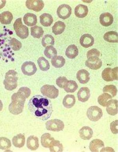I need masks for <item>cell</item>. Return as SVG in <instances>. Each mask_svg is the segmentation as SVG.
I'll list each match as a JSON object with an SVG mask.
<instances>
[{"mask_svg":"<svg viewBox=\"0 0 118 152\" xmlns=\"http://www.w3.org/2000/svg\"><path fill=\"white\" fill-rule=\"evenodd\" d=\"M51 63L52 66L56 68H61L66 64V60L62 56H56L52 59Z\"/></svg>","mask_w":118,"mask_h":152,"instance_id":"30","label":"cell"},{"mask_svg":"<svg viewBox=\"0 0 118 152\" xmlns=\"http://www.w3.org/2000/svg\"><path fill=\"white\" fill-rule=\"evenodd\" d=\"M78 88V85L76 82L74 80H68L66 83L64 89L67 93H74Z\"/></svg>","mask_w":118,"mask_h":152,"instance_id":"32","label":"cell"},{"mask_svg":"<svg viewBox=\"0 0 118 152\" xmlns=\"http://www.w3.org/2000/svg\"><path fill=\"white\" fill-rule=\"evenodd\" d=\"M36 66L34 62L26 61L21 66V71L25 75L31 76L35 74L37 72Z\"/></svg>","mask_w":118,"mask_h":152,"instance_id":"8","label":"cell"},{"mask_svg":"<svg viewBox=\"0 0 118 152\" xmlns=\"http://www.w3.org/2000/svg\"><path fill=\"white\" fill-rule=\"evenodd\" d=\"M88 8L87 6L79 4L74 9V13L77 17L83 18L85 17L88 13Z\"/></svg>","mask_w":118,"mask_h":152,"instance_id":"16","label":"cell"},{"mask_svg":"<svg viewBox=\"0 0 118 152\" xmlns=\"http://www.w3.org/2000/svg\"><path fill=\"white\" fill-rule=\"evenodd\" d=\"M18 91L22 94L26 99L29 97L31 94V90L29 88L25 87L20 88Z\"/></svg>","mask_w":118,"mask_h":152,"instance_id":"43","label":"cell"},{"mask_svg":"<svg viewBox=\"0 0 118 152\" xmlns=\"http://www.w3.org/2000/svg\"><path fill=\"white\" fill-rule=\"evenodd\" d=\"M26 146L31 151H36L39 147V139L34 136H31L27 140Z\"/></svg>","mask_w":118,"mask_h":152,"instance_id":"17","label":"cell"},{"mask_svg":"<svg viewBox=\"0 0 118 152\" xmlns=\"http://www.w3.org/2000/svg\"><path fill=\"white\" fill-rule=\"evenodd\" d=\"M72 13V8L68 5L63 4L59 6L57 10V14L58 17L63 19H67L69 18Z\"/></svg>","mask_w":118,"mask_h":152,"instance_id":"10","label":"cell"},{"mask_svg":"<svg viewBox=\"0 0 118 152\" xmlns=\"http://www.w3.org/2000/svg\"><path fill=\"white\" fill-rule=\"evenodd\" d=\"M103 91L104 93H109L112 95V97H115L117 94V89L114 85H106L103 88Z\"/></svg>","mask_w":118,"mask_h":152,"instance_id":"40","label":"cell"},{"mask_svg":"<svg viewBox=\"0 0 118 152\" xmlns=\"http://www.w3.org/2000/svg\"><path fill=\"white\" fill-rule=\"evenodd\" d=\"M103 38L105 40L109 43H118L117 32L115 31H109L105 34Z\"/></svg>","mask_w":118,"mask_h":152,"instance_id":"29","label":"cell"},{"mask_svg":"<svg viewBox=\"0 0 118 152\" xmlns=\"http://www.w3.org/2000/svg\"><path fill=\"white\" fill-rule=\"evenodd\" d=\"M78 99L79 101L85 102L88 100L90 96V91L87 87L81 88L77 93Z\"/></svg>","mask_w":118,"mask_h":152,"instance_id":"15","label":"cell"},{"mask_svg":"<svg viewBox=\"0 0 118 152\" xmlns=\"http://www.w3.org/2000/svg\"><path fill=\"white\" fill-rule=\"evenodd\" d=\"M28 109L35 118L46 121L52 114V103L49 99L41 95H36L29 101Z\"/></svg>","mask_w":118,"mask_h":152,"instance_id":"1","label":"cell"},{"mask_svg":"<svg viewBox=\"0 0 118 152\" xmlns=\"http://www.w3.org/2000/svg\"><path fill=\"white\" fill-rule=\"evenodd\" d=\"M68 81V80L66 77H60L56 79V84L59 87L64 88Z\"/></svg>","mask_w":118,"mask_h":152,"instance_id":"42","label":"cell"},{"mask_svg":"<svg viewBox=\"0 0 118 152\" xmlns=\"http://www.w3.org/2000/svg\"><path fill=\"white\" fill-rule=\"evenodd\" d=\"M26 99V97L18 91L14 94L12 95V102L8 108L9 112L15 115L22 113Z\"/></svg>","mask_w":118,"mask_h":152,"instance_id":"2","label":"cell"},{"mask_svg":"<svg viewBox=\"0 0 118 152\" xmlns=\"http://www.w3.org/2000/svg\"><path fill=\"white\" fill-rule=\"evenodd\" d=\"M102 78L106 82L113 81L114 80V76L112 69L108 67L105 69L102 73Z\"/></svg>","mask_w":118,"mask_h":152,"instance_id":"31","label":"cell"},{"mask_svg":"<svg viewBox=\"0 0 118 152\" xmlns=\"http://www.w3.org/2000/svg\"><path fill=\"white\" fill-rule=\"evenodd\" d=\"M6 1H0V9H2L5 6Z\"/></svg>","mask_w":118,"mask_h":152,"instance_id":"47","label":"cell"},{"mask_svg":"<svg viewBox=\"0 0 118 152\" xmlns=\"http://www.w3.org/2000/svg\"><path fill=\"white\" fill-rule=\"evenodd\" d=\"M2 108H3V104H2V101L0 100V112L2 110Z\"/></svg>","mask_w":118,"mask_h":152,"instance_id":"48","label":"cell"},{"mask_svg":"<svg viewBox=\"0 0 118 152\" xmlns=\"http://www.w3.org/2000/svg\"><path fill=\"white\" fill-rule=\"evenodd\" d=\"M100 55V52L98 50L96 49H93L91 50H89L87 52V58L91 57L92 56H96L97 57H99Z\"/></svg>","mask_w":118,"mask_h":152,"instance_id":"45","label":"cell"},{"mask_svg":"<svg viewBox=\"0 0 118 152\" xmlns=\"http://www.w3.org/2000/svg\"><path fill=\"white\" fill-rule=\"evenodd\" d=\"M112 97L108 93H104L100 95L98 98V102L101 105L102 107H106L107 104L109 100H111Z\"/></svg>","mask_w":118,"mask_h":152,"instance_id":"33","label":"cell"},{"mask_svg":"<svg viewBox=\"0 0 118 152\" xmlns=\"http://www.w3.org/2000/svg\"><path fill=\"white\" fill-rule=\"evenodd\" d=\"M18 79L17 73L14 70H10L5 75L3 84L5 88L9 91H12L17 86Z\"/></svg>","mask_w":118,"mask_h":152,"instance_id":"3","label":"cell"},{"mask_svg":"<svg viewBox=\"0 0 118 152\" xmlns=\"http://www.w3.org/2000/svg\"><path fill=\"white\" fill-rule=\"evenodd\" d=\"M40 22L43 26L45 27L50 26L53 22V18L50 14L44 13L39 17Z\"/></svg>","mask_w":118,"mask_h":152,"instance_id":"22","label":"cell"},{"mask_svg":"<svg viewBox=\"0 0 118 152\" xmlns=\"http://www.w3.org/2000/svg\"><path fill=\"white\" fill-rule=\"evenodd\" d=\"M38 63L40 69L43 72H46L50 68L49 61L44 57L39 58L38 60Z\"/></svg>","mask_w":118,"mask_h":152,"instance_id":"35","label":"cell"},{"mask_svg":"<svg viewBox=\"0 0 118 152\" xmlns=\"http://www.w3.org/2000/svg\"><path fill=\"white\" fill-rule=\"evenodd\" d=\"M14 28L17 35L22 39H25L28 37V29L23 25L21 18L16 19L14 24Z\"/></svg>","mask_w":118,"mask_h":152,"instance_id":"4","label":"cell"},{"mask_svg":"<svg viewBox=\"0 0 118 152\" xmlns=\"http://www.w3.org/2000/svg\"><path fill=\"white\" fill-rule=\"evenodd\" d=\"M26 6L28 9L36 12L42 10L44 7V3L42 1H27L26 2Z\"/></svg>","mask_w":118,"mask_h":152,"instance_id":"11","label":"cell"},{"mask_svg":"<svg viewBox=\"0 0 118 152\" xmlns=\"http://www.w3.org/2000/svg\"><path fill=\"white\" fill-rule=\"evenodd\" d=\"M11 142L10 140L5 137H0V149L6 150L11 147Z\"/></svg>","mask_w":118,"mask_h":152,"instance_id":"39","label":"cell"},{"mask_svg":"<svg viewBox=\"0 0 118 152\" xmlns=\"http://www.w3.org/2000/svg\"><path fill=\"white\" fill-rule=\"evenodd\" d=\"M79 55V49L75 45H71L68 46L66 51V56L68 58H75Z\"/></svg>","mask_w":118,"mask_h":152,"instance_id":"21","label":"cell"},{"mask_svg":"<svg viewBox=\"0 0 118 152\" xmlns=\"http://www.w3.org/2000/svg\"><path fill=\"white\" fill-rule=\"evenodd\" d=\"M94 38L91 34H88L83 35L79 40L81 45L85 48L92 46L94 43Z\"/></svg>","mask_w":118,"mask_h":152,"instance_id":"12","label":"cell"},{"mask_svg":"<svg viewBox=\"0 0 118 152\" xmlns=\"http://www.w3.org/2000/svg\"><path fill=\"white\" fill-rule=\"evenodd\" d=\"M76 98L74 95H67L64 98L63 104L65 108H71L75 104Z\"/></svg>","mask_w":118,"mask_h":152,"instance_id":"24","label":"cell"},{"mask_svg":"<svg viewBox=\"0 0 118 152\" xmlns=\"http://www.w3.org/2000/svg\"><path fill=\"white\" fill-rule=\"evenodd\" d=\"M13 19L12 14L9 11L3 12L0 15V22L4 25L10 24Z\"/></svg>","mask_w":118,"mask_h":152,"instance_id":"28","label":"cell"},{"mask_svg":"<svg viewBox=\"0 0 118 152\" xmlns=\"http://www.w3.org/2000/svg\"><path fill=\"white\" fill-rule=\"evenodd\" d=\"M88 118L91 121H98L103 116L102 110L97 106H92L88 109L87 112Z\"/></svg>","mask_w":118,"mask_h":152,"instance_id":"6","label":"cell"},{"mask_svg":"<svg viewBox=\"0 0 118 152\" xmlns=\"http://www.w3.org/2000/svg\"><path fill=\"white\" fill-rule=\"evenodd\" d=\"M44 53L45 56L49 59L52 58L57 55V50L51 45L47 46L44 49Z\"/></svg>","mask_w":118,"mask_h":152,"instance_id":"37","label":"cell"},{"mask_svg":"<svg viewBox=\"0 0 118 152\" xmlns=\"http://www.w3.org/2000/svg\"><path fill=\"white\" fill-rule=\"evenodd\" d=\"M40 91L44 96L51 99H56L59 95V90L54 85L46 84L43 86L41 88Z\"/></svg>","mask_w":118,"mask_h":152,"instance_id":"5","label":"cell"},{"mask_svg":"<svg viewBox=\"0 0 118 152\" xmlns=\"http://www.w3.org/2000/svg\"><path fill=\"white\" fill-rule=\"evenodd\" d=\"M55 140L53 137H51L50 134L46 133L42 135L41 137V143L42 146L45 148H49L50 143Z\"/></svg>","mask_w":118,"mask_h":152,"instance_id":"27","label":"cell"},{"mask_svg":"<svg viewBox=\"0 0 118 152\" xmlns=\"http://www.w3.org/2000/svg\"><path fill=\"white\" fill-rule=\"evenodd\" d=\"M104 146L103 141L99 139L93 140L90 144V150L92 152H99L100 149Z\"/></svg>","mask_w":118,"mask_h":152,"instance_id":"23","label":"cell"},{"mask_svg":"<svg viewBox=\"0 0 118 152\" xmlns=\"http://www.w3.org/2000/svg\"><path fill=\"white\" fill-rule=\"evenodd\" d=\"M46 128L48 131L60 132L64 128V124L62 121L58 119H51L46 123Z\"/></svg>","mask_w":118,"mask_h":152,"instance_id":"7","label":"cell"},{"mask_svg":"<svg viewBox=\"0 0 118 152\" xmlns=\"http://www.w3.org/2000/svg\"><path fill=\"white\" fill-rule=\"evenodd\" d=\"M114 20L113 15L109 13H103L100 16V23L104 26H110L113 23Z\"/></svg>","mask_w":118,"mask_h":152,"instance_id":"13","label":"cell"},{"mask_svg":"<svg viewBox=\"0 0 118 152\" xmlns=\"http://www.w3.org/2000/svg\"><path fill=\"white\" fill-rule=\"evenodd\" d=\"M90 74L86 70L82 69L78 71L76 74L78 81L82 84L87 83L90 80Z\"/></svg>","mask_w":118,"mask_h":152,"instance_id":"18","label":"cell"},{"mask_svg":"<svg viewBox=\"0 0 118 152\" xmlns=\"http://www.w3.org/2000/svg\"><path fill=\"white\" fill-rule=\"evenodd\" d=\"M13 144L16 148H21L25 145V136L22 134H20L14 136L12 139Z\"/></svg>","mask_w":118,"mask_h":152,"instance_id":"26","label":"cell"},{"mask_svg":"<svg viewBox=\"0 0 118 152\" xmlns=\"http://www.w3.org/2000/svg\"><path fill=\"white\" fill-rule=\"evenodd\" d=\"M9 45L14 51H18L20 50L22 45L21 42L15 38H12L9 42Z\"/></svg>","mask_w":118,"mask_h":152,"instance_id":"41","label":"cell"},{"mask_svg":"<svg viewBox=\"0 0 118 152\" xmlns=\"http://www.w3.org/2000/svg\"><path fill=\"white\" fill-rule=\"evenodd\" d=\"M55 38L50 34L45 35L42 40V45L44 47L48 46L49 45H55Z\"/></svg>","mask_w":118,"mask_h":152,"instance_id":"38","label":"cell"},{"mask_svg":"<svg viewBox=\"0 0 118 152\" xmlns=\"http://www.w3.org/2000/svg\"><path fill=\"white\" fill-rule=\"evenodd\" d=\"M50 151L51 152H62L63 151V146L60 141L54 140L50 143Z\"/></svg>","mask_w":118,"mask_h":152,"instance_id":"36","label":"cell"},{"mask_svg":"<svg viewBox=\"0 0 118 152\" xmlns=\"http://www.w3.org/2000/svg\"><path fill=\"white\" fill-rule=\"evenodd\" d=\"M118 121L116 120L113 121L110 124V129L111 132L114 134H117L118 132Z\"/></svg>","mask_w":118,"mask_h":152,"instance_id":"44","label":"cell"},{"mask_svg":"<svg viewBox=\"0 0 118 152\" xmlns=\"http://www.w3.org/2000/svg\"><path fill=\"white\" fill-rule=\"evenodd\" d=\"M100 151L103 152V151H109V152H115V151L114 150L112 149V148H109V147H108V148H103L102 149V150H100Z\"/></svg>","mask_w":118,"mask_h":152,"instance_id":"46","label":"cell"},{"mask_svg":"<svg viewBox=\"0 0 118 152\" xmlns=\"http://www.w3.org/2000/svg\"><path fill=\"white\" fill-rule=\"evenodd\" d=\"M31 35L35 38L39 39L43 36L44 31L40 26H35L31 28Z\"/></svg>","mask_w":118,"mask_h":152,"instance_id":"34","label":"cell"},{"mask_svg":"<svg viewBox=\"0 0 118 152\" xmlns=\"http://www.w3.org/2000/svg\"><path fill=\"white\" fill-rule=\"evenodd\" d=\"M85 66L92 70H98L102 67V60L98 57L92 56L88 58L85 62Z\"/></svg>","mask_w":118,"mask_h":152,"instance_id":"9","label":"cell"},{"mask_svg":"<svg viewBox=\"0 0 118 152\" xmlns=\"http://www.w3.org/2000/svg\"><path fill=\"white\" fill-rule=\"evenodd\" d=\"M66 27V25L63 22H56L52 26V32L55 35L61 34L64 31Z\"/></svg>","mask_w":118,"mask_h":152,"instance_id":"25","label":"cell"},{"mask_svg":"<svg viewBox=\"0 0 118 152\" xmlns=\"http://www.w3.org/2000/svg\"><path fill=\"white\" fill-rule=\"evenodd\" d=\"M23 21L25 25L29 26H34L37 24L38 20L36 15L32 13H27L24 15Z\"/></svg>","mask_w":118,"mask_h":152,"instance_id":"20","label":"cell"},{"mask_svg":"<svg viewBox=\"0 0 118 152\" xmlns=\"http://www.w3.org/2000/svg\"><path fill=\"white\" fill-rule=\"evenodd\" d=\"M118 101L115 99L109 100L106 106V111L111 115L114 116L118 114Z\"/></svg>","mask_w":118,"mask_h":152,"instance_id":"14","label":"cell"},{"mask_svg":"<svg viewBox=\"0 0 118 152\" xmlns=\"http://www.w3.org/2000/svg\"><path fill=\"white\" fill-rule=\"evenodd\" d=\"M79 136L82 139L90 140L93 135V132L92 129L88 126H83L79 131Z\"/></svg>","mask_w":118,"mask_h":152,"instance_id":"19","label":"cell"}]
</instances>
